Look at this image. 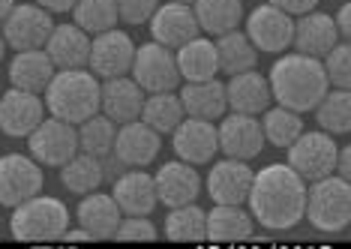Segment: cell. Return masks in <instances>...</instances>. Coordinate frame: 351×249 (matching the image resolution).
I'll use <instances>...</instances> for the list:
<instances>
[{"label":"cell","mask_w":351,"mask_h":249,"mask_svg":"<svg viewBox=\"0 0 351 249\" xmlns=\"http://www.w3.org/2000/svg\"><path fill=\"white\" fill-rule=\"evenodd\" d=\"M252 220L267 231H291L303 222L306 207V180L289 163H270L252 174L246 195Z\"/></svg>","instance_id":"obj_1"},{"label":"cell","mask_w":351,"mask_h":249,"mask_svg":"<svg viewBox=\"0 0 351 249\" xmlns=\"http://www.w3.org/2000/svg\"><path fill=\"white\" fill-rule=\"evenodd\" d=\"M270 84V96H274L276 106H285L298 115H306L313 111L322 96L330 91V82L324 75V67L318 58H309V54H282L274 67H270L267 75Z\"/></svg>","instance_id":"obj_2"},{"label":"cell","mask_w":351,"mask_h":249,"mask_svg":"<svg viewBox=\"0 0 351 249\" xmlns=\"http://www.w3.org/2000/svg\"><path fill=\"white\" fill-rule=\"evenodd\" d=\"M51 117L78 126L99 111V78L90 69H58L43 93Z\"/></svg>","instance_id":"obj_3"},{"label":"cell","mask_w":351,"mask_h":249,"mask_svg":"<svg viewBox=\"0 0 351 249\" xmlns=\"http://www.w3.org/2000/svg\"><path fill=\"white\" fill-rule=\"evenodd\" d=\"M69 207L54 195H43L36 192L34 198L12 207L10 231L21 244H49V240H60L63 231L69 228Z\"/></svg>","instance_id":"obj_4"},{"label":"cell","mask_w":351,"mask_h":249,"mask_svg":"<svg viewBox=\"0 0 351 249\" xmlns=\"http://www.w3.org/2000/svg\"><path fill=\"white\" fill-rule=\"evenodd\" d=\"M303 220L315 231L324 235H339L351 222V183L327 174L306 187V207H303Z\"/></svg>","instance_id":"obj_5"},{"label":"cell","mask_w":351,"mask_h":249,"mask_svg":"<svg viewBox=\"0 0 351 249\" xmlns=\"http://www.w3.org/2000/svg\"><path fill=\"white\" fill-rule=\"evenodd\" d=\"M130 78L141 87L145 93H162V91H178L180 87V72L174 51L159 43H145L135 48V58L130 67Z\"/></svg>","instance_id":"obj_6"},{"label":"cell","mask_w":351,"mask_h":249,"mask_svg":"<svg viewBox=\"0 0 351 249\" xmlns=\"http://www.w3.org/2000/svg\"><path fill=\"white\" fill-rule=\"evenodd\" d=\"M54 30L51 12L39 3H15L6 19L0 21V34L6 39V48L12 51H30V48H45Z\"/></svg>","instance_id":"obj_7"},{"label":"cell","mask_w":351,"mask_h":249,"mask_svg":"<svg viewBox=\"0 0 351 249\" xmlns=\"http://www.w3.org/2000/svg\"><path fill=\"white\" fill-rule=\"evenodd\" d=\"M285 150H289V165L306 183H313L318 178L333 174L339 144L333 141V135L324 132V130H318V132H306V130H303Z\"/></svg>","instance_id":"obj_8"},{"label":"cell","mask_w":351,"mask_h":249,"mask_svg":"<svg viewBox=\"0 0 351 249\" xmlns=\"http://www.w3.org/2000/svg\"><path fill=\"white\" fill-rule=\"evenodd\" d=\"M27 150L39 165L60 168L78 154V130L66 120L43 117L36 130L27 135Z\"/></svg>","instance_id":"obj_9"},{"label":"cell","mask_w":351,"mask_h":249,"mask_svg":"<svg viewBox=\"0 0 351 249\" xmlns=\"http://www.w3.org/2000/svg\"><path fill=\"white\" fill-rule=\"evenodd\" d=\"M45 174L34 156L6 154L0 156V207H15L36 192H43Z\"/></svg>","instance_id":"obj_10"},{"label":"cell","mask_w":351,"mask_h":249,"mask_svg":"<svg viewBox=\"0 0 351 249\" xmlns=\"http://www.w3.org/2000/svg\"><path fill=\"white\" fill-rule=\"evenodd\" d=\"M246 36L255 45V51H265V54H282L285 48L291 45L294 36V19L289 12L276 10L270 3H261L246 15Z\"/></svg>","instance_id":"obj_11"},{"label":"cell","mask_w":351,"mask_h":249,"mask_svg":"<svg viewBox=\"0 0 351 249\" xmlns=\"http://www.w3.org/2000/svg\"><path fill=\"white\" fill-rule=\"evenodd\" d=\"M135 58V43L130 34L111 27L106 34H97L90 39V58H87V69L106 82V78H117V75H130Z\"/></svg>","instance_id":"obj_12"},{"label":"cell","mask_w":351,"mask_h":249,"mask_svg":"<svg viewBox=\"0 0 351 249\" xmlns=\"http://www.w3.org/2000/svg\"><path fill=\"white\" fill-rule=\"evenodd\" d=\"M217 141H219V154H226L231 159H243L250 163L265 150V132H261V120L252 115H222V123L217 126Z\"/></svg>","instance_id":"obj_13"},{"label":"cell","mask_w":351,"mask_h":249,"mask_svg":"<svg viewBox=\"0 0 351 249\" xmlns=\"http://www.w3.org/2000/svg\"><path fill=\"white\" fill-rule=\"evenodd\" d=\"M45 117V102L39 93L10 87L0 93V132L10 139H27Z\"/></svg>","instance_id":"obj_14"},{"label":"cell","mask_w":351,"mask_h":249,"mask_svg":"<svg viewBox=\"0 0 351 249\" xmlns=\"http://www.w3.org/2000/svg\"><path fill=\"white\" fill-rule=\"evenodd\" d=\"M252 168L243 159H219V163L210 165V174L202 187L207 189L213 204H246V195H250L252 187Z\"/></svg>","instance_id":"obj_15"},{"label":"cell","mask_w":351,"mask_h":249,"mask_svg":"<svg viewBox=\"0 0 351 249\" xmlns=\"http://www.w3.org/2000/svg\"><path fill=\"white\" fill-rule=\"evenodd\" d=\"M159 147H162V135L156 130H150L141 117H135L130 123L117 126L111 154H114L117 163L126 165V168H145L156 159Z\"/></svg>","instance_id":"obj_16"},{"label":"cell","mask_w":351,"mask_h":249,"mask_svg":"<svg viewBox=\"0 0 351 249\" xmlns=\"http://www.w3.org/2000/svg\"><path fill=\"white\" fill-rule=\"evenodd\" d=\"M171 147L178 159L189 165H207L219 154L217 141V126L213 120H198V117H183L171 132Z\"/></svg>","instance_id":"obj_17"},{"label":"cell","mask_w":351,"mask_h":249,"mask_svg":"<svg viewBox=\"0 0 351 249\" xmlns=\"http://www.w3.org/2000/svg\"><path fill=\"white\" fill-rule=\"evenodd\" d=\"M147 24H150V36H154V43L171 48V51L202 34V30H198L193 6L169 3V0L156 6V12L150 15Z\"/></svg>","instance_id":"obj_18"},{"label":"cell","mask_w":351,"mask_h":249,"mask_svg":"<svg viewBox=\"0 0 351 249\" xmlns=\"http://www.w3.org/2000/svg\"><path fill=\"white\" fill-rule=\"evenodd\" d=\"M154 183H156V198L165 207L198 202V195H202V174L195 171V165L183 163V159L162 163V168L154 174Z\"/></svg>","instance_id":"obj_19"},{"label":"cell","mask_w":351,"mask_h":249,"mask_svg":"<svg viewBox=\"0 0 351 249\" xmlns=\"http://www.w3.org/2000/svg\"><path fill=\"white\" fill-rule=\"evenodd\" d=\"M226 102H228L231 111H237V115L258 117L261 111H267L270 106H274L267 75H261L258 69H246V72H237V75H228Z\"/></svg>","instance_id":"obj_20"},{"label":"cell","mask_w":351,"mask_h":249,"mask_svg":"<svg viewBox=\"0 0 351 249\" xmlns=\"http://www.w3.org/2000/svg\"><path fill=\"white\" fill-rule=\"evenodd\" d=\"M145 91L132 82L130 75H117V78H106L99 82V111L108 120H114L117 126L130 123L141 115V106H145Z\"/></svg>","instance_id":"obj_21"},{"label":"cell","mask_w":351,"mask_h":249,"mask_svg":"<svg viewBox=\"0 0 351 249\" xmlns=\"http://www.w3.org/2000/svg\"><path fill=\"white\" fill-rule=\"evenodd\" d=\"M111 198L117 202V207H121L123 216H150L156 211V204H159L154 174L141 171V168L123 171L121 178L114 180Z\"/></svg>","instance_id":"obj_22"},{"label":"cell","mask_w":351,"mask_h":249,"mask_svg":"<svg viewBox=\"0 0 351 249\" xmlns=\"http://www.w3.org/2000/svg\"><path fill=\"white\" fill-rule=\"evenodd\" d=\"M337 43H342L339 34H337V24H333V15L327 12H306V15H298L294 21V36H291V45L298 48L300 54H309V58H318L322 60L327 51H330Z\"/></svg>","instance_id":"obj_23"},{"label":"cell","mask_w":351,"mask_h":249,"mask_svg":"<svg viewBox=\"0 0 351 249\" xmlns=\"http://www.w3.org/2000/svg\"><path fill=\"white\" fill-rule=\"evenodd\" d=\"M45 54L54 69H84L90 58V34H84L78 24H54Z\"/></svg>","instance_id":"obj_24"},{"label":"cell","mask_w":351,"mask_h":249,"mask_svg":"<svg viewBox=\"0 0 351 249\" xmlns=\"http://www.w3.org/2000/svg\"><path fill=\"white\" fill-rule=\"evenodd\" d=\"M75 220L93 240H108V237H114V231H117V226H121L123 213H121V207H117V202L111 195L93 189V192H87L82 202H78Z\"/></svg>","instance_id":"obj_25"},{"label":"cell","mask_w":351,"mask_h":249,"mask_svg":"<svg viewBox=\"0 0 351 249\" xmlns=\"http://www.w3.org/2000/svg\"><path fill=\"white\" fill-rule=\"evenodd\" d=\"M180 106L186 117L198 120H219L228 111L226 102V82L207 78V82H183L180 87Z\"/></svg>","instance_id":"obj_26"},{"label":"cell","mask_w":351,"mask_h":249,"mask_svg":"<svg viewBox=\"0 0 351 249\" xmlns=\"http://www.w3.org/2000/svg\"><path fill=\"white\" fill-rule=\"evenodd\" d=\"M174 60H178L180 82H207V78H217L219 72L217 45L202 34L183 43L180 48H174Z\"/></svg>","instance_id":"obj_27"},{"label":"cell","mask_w":351,"mask_h":249,"mask_svg":"<svg viewBox=\"0 0 351 249\" xmlns=\"http://www.w3.org/2000/svg\"><path fill=\"white\" fill-rule=\"evenodd\" d=\"M54 63L49 60L45 48H30V51H15V58L10 63V84L19 91L30 93H45V87L54 78Z\"/></svg>","instance_id":"obj_28"},{"label":"cell","mask_w":351,"mask_h":249,"mask_svg":"<svg viewBox=\"0 0 351 249\" xmlns=\"http://www.w3.org/2000/svg\"><path fill=\"white\" fill-rule=\"evenodd\" d=\"M255 231V220L243 204H213L207 213V237L217 244H234L246 240Z\"/></svg>","instance_id":"obj_29"},{"label":"cell","mask_w":351,"mask_h":249,"mask_svg":"<svg viewBox=\"0 0 351 249\" xmlns=\"http://www.w3.org/2000/svg\"><path fill=\"white\" fill-rule=\"evenodd\" d=\"M198 30L207 36H222L228 30H237L243 21L241 0H195L193 3Z\"/></svg>","instance_id":"obj_30"},{"label":"cell","mask_w":351,"mask_h":249,"mask_svg":"<svg viewBox=\"0 0 351 249\" xmlns=\"http://www.w3.org/2000/svg\"><path fill=\"white\" fill-rule=\"evenodd\" d=\"M213 45H217L219 72H226V75L255 69V63H258V51H255V45L250 43V36L243 30H228V34L213 39Z\"/></svg>","instance_id":"obj_31"},{"label":"cell","mask_w":351,"mask_h":249,"mask_svg":"<svg viewBox=\"0 0 351 249\" xmlns=\"http://www.w3.org/2000/svg\"><path fill=\"white\" fill-rule=\"evenodd\" d=\"M102 180H106V165H102L99 156H90V154L78 150L69 163L60 165V183L66 187V192H73V195H87V192L99 189Z\"/></svg>","instance_id":"obj_32"},{"label":"cell","mask_w":351,"mask_h":249,"mask_svg":"<svg viewBox=\"0 0 351 249\" xmlns=\"http://www.w3.org/2000/svg\"><path fill=\"white\" fill-rule=\"evenodd\" d=\"M162 226L165 237L174 240V244H198V240L207 237V211L195 202L169 207V216H165Z\"/></svg>","instance_id":"obj_33"},{"label":"cell","mask_w":351,"mask_h":249,"mask_svg":"<svg viewBox=\"0 0 351 249\" xmlns=\"http://www.w3.org/2000/svg\"><path fill=\"white\" fill-rule=\"evenodd\" d=\"M150 130H156L159 135H171L174 126L180 123L183 117V106H180V96L174 91H162V93H147L145 96V106H141L138 115Z\"/></svg>","instance_id":"obj_34"},{"label":"cell","mask_w":351,"mask_h":249,"mask_svg":"<svg viewBox=\"0 0 351 249\" xmlns=\"http://www.w3.org/2000/svg\"><path fill=\"white\" fill-rule=\"evenodd\" d=\"M313 111L324 132H330V135L351 132V93L342 91V87H330Z\"/></svg>","instance_id":"obj_35"},{"label":"cell","mask_w":351,"mask_h":249,"mask_svg":"<svg viewBox=\"0 0 351 249\" xmlns=\"http://www.w3.org/2000/svg\"><path fill=\"white\" fill-rule=\"evenodd\" d=\"M75 130H78V150H82V154H90V156H99V159L111 156L114 135H117V123H114V120H108L106 115H99V111H97L93 117L82 120Z\"/></svg>","instance_id":"obj_36"},{"label":"cell","mask_w":351,"mask_h":249,"mask_svg":"<svg viewBox=\"0 0 351 249\" xmlns=\"http://www.w3.org/2000/svg\"><path fill=\"white\" fill-rule=\"evenodd\" d=\"M261 132H265V141L285 150L303 132V117L285 106H270L267 111H261Z\"/></svg>","instance_id":"obj_37"},{"label":"cell","mask_w":351,"mask_h":249,"mask_svg":"<svg viewBox=\"0 0 351 249\" xmlns=\"http://www.w3.org/2000/svg\"><path fill=\"white\" fill-rule=\"evenodd\" d=\"M69 12H73V24H78V27L90 36L117 27L114 0H75V6Z\"/></svg>","instance_id":"obj_38"},{"label":"cell","mask_w":351,"mask_h":249,"mask_svg":"<svg viewBox=\"0 0 351 249\" xmlns=\"http://www.w3.org/2000/svg\"><path fill=\"white\" fill-rule=\"evenodd\" d=\"M322 67H324V75H327V82H330V87H342V91L351 87V48H348V43L333 45L322 58Z\"/></svg>","instance_id":"obj_39"},{"label":"cell","mask_w":351,"mask_h":249,"mask_svg":"<svg viewBox=\"0 0 351 249\" xmlns=\"http://www.w3.org/2000/svg\"><path fill=\"white\" fill-rule=\"evenodd\" d=\"M114 237L121 240V244H154L159 237V231L154 222H150V216H123Z\"/></svg>","instance_id":"obj_40"},{"label":"cell","mask_w":351,"mask_h":249,"mask_svg":"<svg viewBox=\"0 0 351 249\" xmlns=\"http://www.w3.org/2000/svg\"><path fill=\"white\" fill-rule=\"evenodd\" d=\"M114 6H117V21L147 24L150 15L156 12L159 0H114Z\"/></svg>","instance_id":"obj_41"},{"label":"cell","mask_w":351,"mask_h":249,"mask_svg":"<svg viewBox=\"0 0 351 249\" xmlns=\"http://www.w3.org/2000/svg\"><path fill=\"white\" fill-rule=\"evenodd\" d=\"M267 3L276 6V10H282V12H289L291 19H298V15L313 12L318 6V0H267Z\"/></svg>","instance_id":"obj_42"},{"label":"cell","mask_w":351,"mask_h":249,"mask_svg":"<svg viewBox=\"0 0 351 249\" xmlns=\"http://www.w3.org/2000/svg\"><path fill=\"white\" fill-rule=\"evenodd\" d=\"M333 24H337V34L342 43H348V36H351V6H339V12L333 15Z\"/></svg>","instance_id":"obj_43"},{"label":"cell","mask_w":351,"mask_h":249,"mask_svg":"<svg viewBox=\"0 0 351 249\" xmlns=\"http://www.w3.org/2000/svg\"><path fill=\"white\" fill-rule=\"evenodd\" d=\"M333 174L342 180H351V147H339L337 150V165H333Z\"/></svg>","instance_id":"obj_44"},{"label":"cell","mask_w":351,"mask_h":249,"mask_svg":"<svg viewBox=\"0 0 351 249\" xmlns=\"http://www.w3.org/2000/svg\"><path fill=\"white\" fill-rule=\"evenodd\" d=\"M36 3L49 12H69L75 6V0H36Z\"/></svg>","instance_id":"obj_45"},{"label":"cell","mask_w":351,"mask_h":249,"mask_svg":"<svg viewBox=\"0 0 351 249\" xmlns=\"http://www.w3.org/2000/svg\"><path fill=\"white\" fill-rule=\"evenodd\" d=\"M12 6H15V0H0V21L6 19V12H10Z\"/></svg>","instance_id":"obj_46"},{"label":"cell","mask_w":351,"mask_h":249,"mask_svg":"<svg viewBox=\"0 0 351 249\" xmlns=\"http://www.w3.org/2000/svg\"><path fill=\"white\" fill-rule=\"evenodd\" d=\"M3 54H6V39H3V34H0V60H3Z\"/></svg>","instance_id":"obj_47"},{"label":"cell","mask_w":351,"mask_h":249,"mask_svg":"<svg viewBox=\"0 0 351 249\" xmlns=\"http://www.w3.org/2000/svg\"><path fill=\"white\" fill-rule=\"evenodd\" d=\"M169 3H183V6H193L195 0H169Z\"/></svg>","instance_id":"obj_48"},{"label":"cell","mask_w":351,"mask_h":249,"mask_svg":"<svg viewBox=\"0 0 351 249\" xmlns=\"http://www.w3.org/2000/svg\"><path fill=\"white\" fill-rule=\"evenodd\" d=\"M0 231H3V216H0Z\"/></svg>","instance_id":"obj_49"},{"label":"cell","mask_w":351,"mask_h":249,"mask_svg":"<svg viewBox=\"0 0 351 249\" xmlns=\"http://www.w3.org/2000/svg\"><path fill=\"white\" fill-rule=\"evenodd\" d=\"M0 93H3V91H0Z\"/></svg>","instance_id":"obj_50"}]
</instances>
